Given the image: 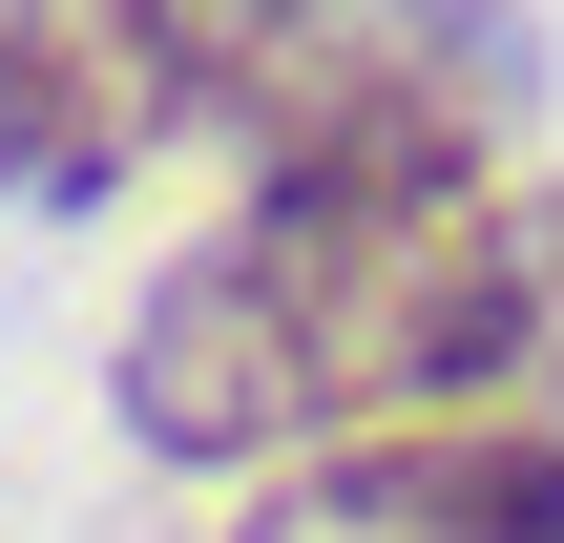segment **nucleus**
<instances>
[{
    "mask_svg": "<svg viewBox=\"0 0 564 543\" xmlns=\"http://www.w3.org/2000/svg\"><path fill=\"white\" fill-rule=\"evenodd\" d=\"M167 126H209V84L147 0H0V209H105Z\"/></svg>",
    "mask_w": 564,
    "mask_h": 543,
    "instance_id": "f03ea898",
    "label": "nucleus"
},
{
    "mask_svg": "<svg viewBox=\"0 0 564 543\" xmlns=\"http://www.w3.org/2000/svg\"><path fill=\"white\" fill-rule=\"evenodd\" d=\"M230 543H564V419H398L293 481H251Z\"/></svg>",
    "mask_w": 564,
    "mask_h": 543,
    "instance_id": "7ed1b4c3",
    "label": "nucleus"
},
{
    "mask_svg": "<svg viewBox=\"0 0 564 543\" xmlns=\"http://www.w3.org/2000/svg\"><path fill=\"white\" fill-rule=\"evenodd\" d=\"M147 21H167V63H188L230 126H272V84H293V63H314L356 0H147Z\"/></svg>",
    "mask_w": 564,
    "mask_h": 543,
    "instance_id": "20e7f679",
    "label": "nucleus"
},
{
    "mask_svg": "<svg viewBox=\"0 0 564 543\" xmlns=\"http://www.w3.org/2000/svg\"><path fill=\"white\" fill-rule=\"evenodd\" d=\"M523 105L502 0H356L272 126L251 209L188 230L126 314V439L147 460H335L398 419H481L564 356V209L481 167Z\"/></svg>",
    "mask_w": 564,
    "mask_h": 543,
    "instance_id": "f257e3e1",
    "label": "nucleus"
}]
</instances>
